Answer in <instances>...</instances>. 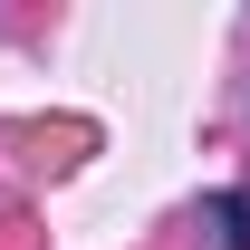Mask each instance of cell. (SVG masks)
Wrapping results in <instances>:
<instances>
[{
  "mask_svg": "<svg viewBox=\"0 0 250 250\" xmlns=\"http://www.w3.org/2000/svg\"><path fill=\"white\" fill-rule=\"evenodd\" d=\"M202 231H212L221 250H250V192H212V202H202Z\"/></svg>",
  "mask_w": 250,
  "mask_h": 250,
  "instance_id": "obj_1",
  "label": "cell"
}]
</instances>
